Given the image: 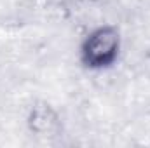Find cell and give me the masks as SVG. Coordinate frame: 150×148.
Returning a JSON list of instances; mask_svg holds the SVG:
<instances>
[{
    "instance_id": "1",
    "label": "cell",
    "mask_w": 150,
    "mask_h": 148,
    "mask_svg": "<svg viewBox=\"0 0 150 148\" xmlns=\"http://www.w3.org/2000/svg\"><path fill=\"white\" fill-rule=\"evenodd\" d=\"M122 52V33L119 26L103 23L89 30L79 45V61L89 72H105L117 65Z\"/></svg>"
},
{
    "instance_id": "2",
    "label": "cell",
    "mask_w": 150,
    "mask_h": 148,
    "mask_svg": "<svg viewBox=\"0 0 150 148\" xmlns=\"http://www.w3.org/2000/svg\"><path fill=\"white\" fill-rule=\"evenodd\" d=\"M26 127L37 138H52L61 129V115L51 103L37 101L28 110Z\"/></svg>"
}]
</instances>
